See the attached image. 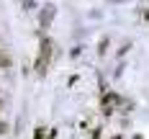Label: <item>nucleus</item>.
I'll use <instances>...</instances> for the list:
<instances>
[{
  "label": "nucleus",
  "instance_id": "obj_1",
  "mask_svg": "<svg viewBox=\"0 0 149 139\" xmlns=\"http://www.w3.org/2000/svg\"><path fill=\"white\" fill-rule=\"evenodd\" d=\"M49 54H52V44L44 41V44H41V57H39V64H36V67H39V72H44L46 62H49Z\"/></svg>",
  "mask_w": 149,
  "mask_h": 139
},
{
  "label": "nucleus",
  "instance_id": "obj_2",
  "mask_svg": "<svg viewBox=\"0 0 149 139\" xmlns=\"http://www.w3.org/2000/svg\"><path fill=\"white\" fill-rule=\"evenodd\" d=\"M0 67L5 70V67H10V57L5 54V52H0Z\"/></svg>",
  "mask_w": 149,
  "mask_h": 139
},
{
  "label": "nucleus",
  "instance_id": "obj_3",
  "mask_svg": "<svg viewBox=\"0 0 149 139\" xmlns=\"http://www.w3.org/2000/svg\"><path fill=\"white\" fill-rule=\"evenodd\" d=\"M52 13H54V10H52V5H46V10L41 13V23H49V18H52Z\"/></svg>",
  "mask_w": 149,
  "mask_h": 139
},
{
  "label": "nucleus",
  "instance_id": "obj_4",
  "mask_svg": "<svg viewBox=\"0 0 149 139\" xmlns=\"http://www.w3.org/2000/svg\"><path fill=\"white\" fill-rule=\"evenodd\" d=\"M5 131H8V124H5V121H0V134H5Z\"/></svg>",
  "mask_w": 149,
  "mask_h": 139
},
{
  "label": "nucleus",
  "instance_id": "obj_5",
  "mask_svg": "<svg viewBox=\"0 0 149 139\" xmlns=\"http://www.w3.org/2000/svg\"><path fill=\"white\" fill-rule=\"evenodd\" d=\"M0 108H3V101H0Z\"/></svg>",
  "mask_w": 149,
  "mask_h": 139
}]
</instances>
